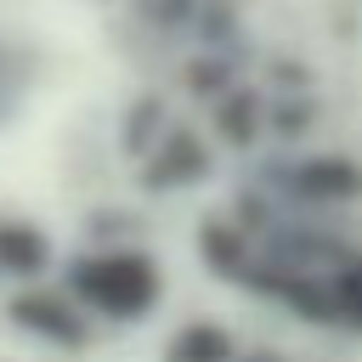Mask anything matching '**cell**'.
<instances>
[{"mask_svg": "<svg viewBox=\"0 0 362 362\" xmlns=\"http://www.w3.org/2000/svg\"><path fill=\"white\" fill-rule=\"evenodd\" d=\"M79 288L107 311H141L153 300V272L141 260H96L79 272Z\"/></svg>", "mask_w": 362, "mask_h": 362, "instance_id": "cell-1", "label": "cell"}, {"mask_svg": "<svg viewBox=\"0 0 362 362\" xmlns=\"http://www.w3.org/2000/svg\"><path fill=\"white\" fill-rule=\"evenodd\" d=\"M339 300H345V311L362 322V266H356V272H345V283H339Z\"/></svg>", "mask_w": 362, "mask_h": 362, "instance_id": "cell-2", "label": "cell"}]
</instances>
